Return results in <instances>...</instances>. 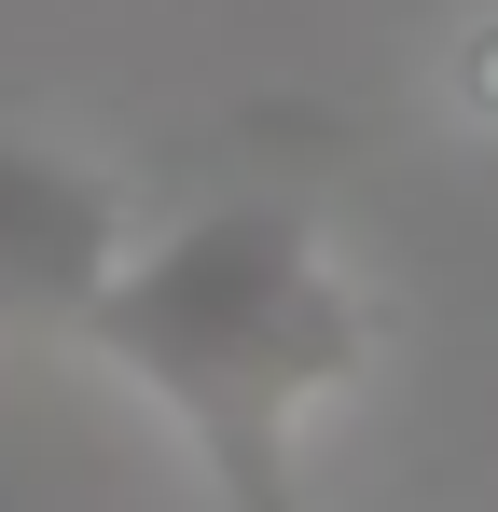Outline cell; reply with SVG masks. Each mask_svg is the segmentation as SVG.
I'll return each mask as SVG.
<instances>
[{
  "instance_id": "3957f363",
  "label": "cell",
  "mask_w": 498,
  "mask_h": 512,
  "mask_svg": "<svg viewBox=\"0 0 498 512\" xmlns=\"http://www.w3.org/2000/svg\"><path fill=\"white\" fill-rule=\"evenodd\" d=\"M443 111H457L471 139H498V14H471V28L443 42Z\"/></svg>"
},
{
  "instance_id": "7a4b0ae2",
  "label": "cell",
  "mask_w": 498,
  "mask_h": 512,
  "mask_svg": "<svg viewBox=\"0 0 498 512\" xmlns=\"http://www.w3.org/2000/svg\"><path fill=\"white\" fill-rule=\"evenodd\" d=\"M111 263H125L111 194L0 139V319H83V291H97Z\"/></svg>"
},
{
  "instance_id": "6da1fadb",
  "label": "cell",
  "mask_w": 498,
  "mask_h": 512,
  "mask_svg": "<svg viewBox=\"0 0 498 512\" xmlns=\"http://www.w3.org/2000/svg\"><path fill=\"white\" fill-rule=\"evenodd\" d=\"M139 402H153L222 512H305V416L332 388H360L374 360V305L346 291L319 222L291 208H208L153 250H125L70 319Z\"/></svg>"
}]
</instances>
